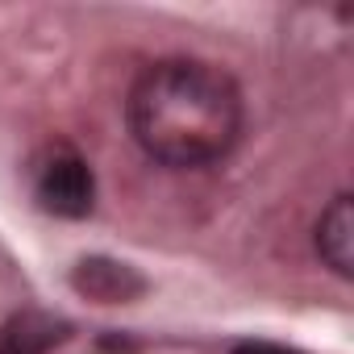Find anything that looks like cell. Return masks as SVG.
I'll return each instance as SVG.
<instances>
[{"instance_id":"cell-4","label":"cell","mask_w":354,"mask_h":354,"mask_svg":"<svg viewBox=\"0 0 354 354\" xmlns=\"http://www.w3.org/2000/svg\"><path fill=\"white\" fill-rule=\"evenodd\" d=\"M317 254L333 275L350 279L354 275V205L350 196H333V205L317 221Z\"/></svg>"},{"instance_id":"cell-1","label":"cell","mask_w":354,"mask_h":354,"mask_svg":"<svg viewBox=\"0 0 354 354\" xmlns=\"http://www.w3.org/2000/svg\"><path fill=\"white\" fill-rule=\"evenodd\" d=\"M133 142L162 167L217 162L242 133L238 84L201 59H162L138 75L125 100Z\"/></svg>"},{"instance_id":"cell-5","label":"cell","mask_w":354,"mask_h":354,"mask_svg":"<svg viewBox=\"0 0 354 354\" xmlns=\"http://www.w3.org/2000/svg\"><path fill=\"white\" fill-rule=\"evenodd\" d=\"M67 337V325L46 313H21L0 329V354H46Z\"/></svg>"},{"instance_id":"cell-3","label":"cell","mask_w":354,"mask_h":354,"mask_svg":"<svg viewBox=\"0 0 354 354\" xmlns=\"http://www.w3.org/2000/svg\"><path fill=\"white\" fill-rule=\"evenodd\" d=\"M71 288L80 296H88V300H100V304H125V300H133V296L146 292V279L129 263H117V259H84L71 271Z\"/></svg>"},{"instance_id":"cell-2","label":"cell","mask_w":354,"mask_h":354,"mask_svg":"<svg viewBox=\"0 0 354 354\" xmlns=\"http://www.w3.org/2000/svg\"><path fill=\"white\" fill-rule=\"evenodd\" d=\"M34 196L46 213L80 221L92 213L96 205V180H92V167L75 154V150H55L42 167H38V180H34Z\"/></svg>"},{"instance_id":"cell-6","label":"cell","mask_w":354,"mask_h":354,"mask_svg":"<svg viewBox=\"0 0 354 354\" xmlns=\"http://www.w3.org/2000/svg\"><path fill=\"white\" fill-rule=\"evenodd\" d=\"M234 354H300L292 346H275V342H238Z\"/></svg>"}]
</instances>
